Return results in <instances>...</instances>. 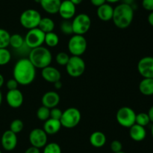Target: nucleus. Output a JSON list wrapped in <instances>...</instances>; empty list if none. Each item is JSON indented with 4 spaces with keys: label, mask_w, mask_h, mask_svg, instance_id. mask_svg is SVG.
<instances>
[{
    "label": "nucleus",
    "mask_w": 153,
    "mask_h": 153,
    "mask_svg": "<svg viewBox=\"0 0 153 153\" xmlns=\"http://www.w3.org/2000/svg\"><path fill=\"white\" fill-rule=\"evenodd\" d=\"M13 79L19 85L28 86L33 82L36 77V68L28 58H22L18 60L13 69Z\"/></svg>",
    "instance_id": "f257e3e1"
},
{
    "label": "nucleus",
    "mask_w": 153,
    "mask_h": 153,
    "mask_svg": "<svg viewBox=\"0 0 153 153\" xmlns=\"http://www.w3.org/2000/svg\"><path fill=\"white\" fill-rule=\"evenodd\" d=\"M134 19V8L131 4L121 3L114 8L113 20L117 28L124 29L129 26Z\"/></svg>",
    "instance_id": "f03ea898"
},
{
    "label": "nucleus",
    "mask_w": 153,
    "mask_h": 153,
    "mask_svg": "<svg viewBox=\"0 0 153 153\" xmlns=\"http://www.w3.org/2000/svg\"><path fill=\"white\" fill-rule=\"evenodd\" d=\"M28 59L36 68L43 69L50 65L52 61V55L47 47L40 46L30 50Z\"/></svg>",
    "instance_id": "7ed1b4c3"
},
{
    "label": "nucleus",
    "mask_w": 153,
    "mask_h": 153,
    "mask_svg": "<svg viewBox=\"0 0 153 153\" xmlns=\"http://www.w3.org/2000/svg\"><path fill=\"white\" fill-rule=\"evenodd\" d=\"M42 16L38 10L35 9H27L21 14L19 22L21 26L27 29H31L38 27Z\"/></svg>",
    "instance_id": "20e7f679"
},
{
    "label": "nucleus",
    "mask_w": 153,
    "mask_h": 153,
    "mask_svg": "<svg viewBox=\"0 0 153 153\" xmlns=\"http://www.w3.org/2000/svg\"><path fill=\"white\" fill-rule=\"evenodd\" d=\"M82 119V114L79 109L76 107H69L63 111L60 122L62 127L66 128H73L76 127Z\"/></svg>",
    "instance_id": "39448f33"
},
{
    "label": "nucleus",
    "mask_w": 153,
    "mask_h": 153,
    "mask_svg": "<svg viewBox=\"0 0 153 153\" xmlns=\"http://www.w3.org/2000/svg\"><path fill=\"white\" fill-rule=\"evenodd\" d=\"M68 50L72 56H81L86 51L88 42L84 35L74 34L70 38L67 44Z\"/></svg>",
    "instance_id": "423d86ee"
},
{
    "label": "nucleus",
    "mask_w": 153,
    "mask_h": 153,
    "mask_svg": "<svg viewBox=\"0 0 153 153\" xmlns=\"http://www.w3.org/2000/svg\"><path fill=\"white\" fill-rule=\"evenodd\" d=\"M72 26L73 34L83 35L88 32L91 28V19L87 14H79L73 17Z\"/></svg>",
    "instance_id": "0eeeda50"
},
{
    "label": "nucleus",
    "mask_w": 153,
    "mask_h": 153,
    "mask_svg": "<svg viewBox=\"0 0 153 153\" xmlns=\"http://www.w3.org/2000/svg\"><path fill=\"white\" fill-rule=\"evenodd\" d=\"M66 67L67 74L72 77H79L85 71L86 65L83 58L81 56H72L70 57L69 62Z\"/></svg>",
    "instance_id": "6e6552de"
},
{
    "label": "nucleus",
    "mask_w": 153,
    "mask_h": 153,
    "mask_svg": "<svg viewBox=\"0 0 153 153\" xmlns=\"http://www.w3.org/2000/svg\"><path fill=\"white\" fill-rule=\"evenodd\" d=\"M136 112L129 106H122L117 110L116 119L122 127L129 128L135 124Z\"/></svg>",
    "instance_id": "1a4fd4ad"
},
{
    "label": "nucleus",
    "mask_w": 153,
    "mask_h": 153,
    "mask_svg": "<svg viewBox=\"0 0 153 153\" xmlns=\"http://www.w3.org/2000/svg\"><path fill=\"white\" fill-rule=\"evenodd\" d=\"M24 39H25V44L30 50L34 49L42 46V44L44 43L45 33L41 31L38 27L31 28L28 30Z\"/></svg>",
    "instance_id": "9d476101"
},
{
    "label": "nucleus",
    "mask_w": 153,
    "mask_h": 153,
    "mask_svg": "<svg viewBox=\"0 0 153 153\" xmlns=\"http://www.w3.org/2000/svg\"><path fill=\"white\" fill-rule=\"evenodd\" d=\"M28 139L32 146L41 148L47 144L48 134L44 131L43 129L37 128L31 130Z\"/></svg>",
    "instance_id": "9b49d317"
},
{
    "label": "nucleus",
    "mask_w": 153,
    "mask_h": 153,
    "mask_svg": "<svg viewBox=\"0 0 153 153\" xmlns=\"http://www.w3.org/2000/svg\"><path fill=\"white\" fill-rule=\"evenodd\" d=\"M137 70L143 78H153V57L145 56L137 63Z\"/></svg>",
    "instance_id": "f8f14e48"
},
{
    "label": "nucleus",
    "mask_w": 153,
    "mask_h": 153,
    "mask_svg": "<svg viewBox=\"0 0 153 153\" xmlns=\"http://www.w3.org/2000/svg\"><path fill=\"white\" fill-rule=\"evenodd\" d=\"M17 136L10 130H7L2 134L1 144L2 148L6 151H12L17 146Z\"/></svg>",
    "instance_id": "ddd939ff"
},
{
    "label": "nucleus",
    "mask_w": 153,
    "mask_h": 153,
    "mask_svg": "<svg viewBox=\"0 0 153 153\" xmlns=\"http://www.w3.org/2000/svg\"><path fill=\"white\" fill-rule=\"evenodd\" d=\"M23 94L18 88L14 90H8L6 94V101L9 106L11 108L16 109L20 107L23 104Z\"/></svg>",
    "instance_id": "4468645a"
},
{
    "label": "nucleus",
    "mask_w": 153,
    "mask_h": 153,
    "mask_svg": "<svg viewBox=\"0 0 153 153\" xmlns=\"http://www.w3.org/2000/svg\"><path fill=\"white\" fill-rule=\"evenodd\" d=\"M76 5L72 3L70 0H64L61 2L59 10H58V14L63 20H70L76 16Z\"/></svg>",
    "instance_id": "2eb2a0df"
},
{
    "label": "nucleus",
    "mask_w": 153,
    "mask_h": 153,
    "mask_svg": "<svg viewBox=\"0 0 153 153\" xmlns=\"http://www.w3.org/2000/svg\"><path fill=\"white\" fill-rule=\"evenodd\" d=\"M42 104L49 109L56 107L60 103L61 98L58 92L55 91H49L42 97Z\"/></svg>",
    "instance_id": "dca6fc26"
},
{
    "label": "nucleus",
    "mask_w": 153,
    "mask_h": 153,
    "mask_svg": "<svg viewBox=\"0 0 153 153\" xmlns=\"http://www.w3.org/2000/svg\"><path fill=\"white\" fill-rule=\"evenodd\" d=\"M42 77L48 82H55L61 80V74L56 68L49 65L41 70Z\"/></svg>",
    "instance_id": "f3484780"
},
{
    "label": "nucleus",
    "mask_w": 153,
    "mask_h": 153,
    "mask_svg": "<svg viewBox=\"0 0 153 153\" xmlns=\"http://www.w3.org/2000/svg\"><path fill=\"white\" fill-rule=\"evenodd\" d=\"M113 14H114V7L109 3H105L102 5L100 6L97 8V16L100 20L102 21H107L111 20L113 18Z\"/></svg>",
    "instance_id": "a211bd4d"
},
{
    "label": "nucleus",
    "mask_w": 153,
    "mask_h": 153,
    "mask_svg": "<svg viewBox=\"0 0 153 153\" xmlns=\"http://www.w3.org/2000/svg\"><path fill=\"white\" fill-rule=\"evenodd\" d=\"M129 136L131 139L136 142L143 141L146 136V130L145 127L137 124H133L129 128Z\"/></svg>",
    "instance_id": "6ab92c4d"
},
{
    "label": "nucleus",
    "mask_w": 153,
    "mask_h": 153,
    "mask_svg": "<svg viewBox=\"0 0 153 153\" xmlns=\"http://www.w3.org/2000/svg\"><path fill=\"white\" fill-rule=\"evenodd\" d=\"M61 0H41L40 6L46 13L49 14H55L58 13Z\"/></svg>",
    "instance_id": "aec40b11"
},
{
    "label": "nucleus",
    "mask_w": 153,
    "mask_h": 153,
    "mask_svg": "<svg viewBox=\"0 0 153 153\" xmlns=\"http://www.w3.org/2000/svg\"><path fill=\"white\" fill-rule=\"evenodd\" d=\"M61 127L62 125L60 120L49 118V119L44 122L43 129L48 135H53L58 133L61 130Z\"/></svg>",
    "instance_id": "412c9836"
},
{
    "label": "nucleus",
    "mask_w": 153,
    "mask_h": 153,
    "mask_svg": "<svg viewBox=\"0 0 153 153\" xmlns=\"http://www.w3.org/2000/svg\"><path fill=\"white\" fill-rule=\"evenodd\" d=\"M107 141L105 134L103 132L97 130L91 134L90 136V142L95 148H101L104 146Z\"/></svg>",
    "instance_id": "4be33fe9"
},
{
    "label": "nucleus",
    "mask_w": 153,
    "mask_h": 153,
    "mask_svg": "<svg viewBox=\"0 0 153 153\" xmlns=\"http://www.w3.org/2000/svg\"><path fill=\"white\" fill-rule=\"evenodd\" d=\"M139 91L145 96L153 95V78H143L139 83Z\"/></svg>",
    "instance_id": "5701e85b"
},
{
    "label": "nucleus",
    "mask_w": 153,
    "mask_h": 153,
    "mask_svg": "<svg viewBox=\"0 0 153 153\" xmlns=\"http://www.w3.org/2000/svg\"><path fill=\"white\" fill-rule=\"evenodd\" d=\"M55 22H54L53 20L49 17H42L38 26V28L41 31H43L45 34L53 32L55 29Z\"/></svg>",
    "instance_id": "b1692460"
},
{
    "label": "nucleus",
    "mask_w": 153,
    "mask_h": 153,
    "mask_svg": "<svg viewBox=\"0 0 153 153\" xmlns=\"http://www.w3.org/2000/svg\"><path fill=\"white\" fill-rule=\"evenodd\" d=\"M24 45H25V39L20 34H13L10 35L9 46L18 50Z\"/></svg>",
    "instance_id": "393cba45"
},
{
    "label": "nucleus",
    "mask_w": 153,
    "mask_h": 153,
    "mask_svg": "<svg viewBox=\"0 0 153 153\" xmlns=\"http://www.w3.org/2000/svg\"><path fill=\"white\" fill-rule=\"evenodd\" d=\"M44 43L49 47H55L59 43V37L54 32L46 33L45 34Z\"/></svg>",
    "instance_id": "a878e982"
},
{
    "label": "nucleus",
    "mask_w": 153,
    "mask_h": 153,
    "mask_svg": "<svg viewBox=\"0 0 153 153\" xmlns=\"http://www.w3.org/2000/svg\"><path fill=\"white\" fill-rule=\"evenodd\" d=\"M10 34L7 30L0 28V48H7L10 44Z\"/></svg>",
    "instance_id": "bb28decb"
},
{
    "label": "nucleus",
    "mask_w": 153,
    "mask_h": 153,
    "mask_svg": "<svg viewBox=\"0 0 153 153\" xmlns=\"http://www.w3.org/2000/svg\"><path fill=\"white\" fill-rule=\"evenodd\" d=\"M135 123L143 127H146V125H148L150 123V120H149L147 112H142L136 114Z\"/></svg>",
    "instance_id": "cd10ccee"
},
{
    "label": "nucleus",
    "mask_w": 153,
    "mask_h": 153,
    "mask_svg": "<svg viewBox=\"0 0 153 153\" xmlns=\"http://www.w3.org/2000/svg\"><path fill=\"white\" fill-rule=\"evenodd\" d=\"M60 29H61V32L66 35H70V34H73L72 21L68 20H63L60 25Z\"/></svg>",
    "instance_id": "c85d7f7f"
},
{
    "label": "nucleus",
    "mask_w": 153,
    "mask_h": 153,
    "mask_svg": "<svg viewBox=\"0 0 153 153\" xmlns=\"http://www.w3.org/2000/svg\"><path fill=\"white\" fill-rule=\"evenodd\" d=\"M11 59V53L7 48H0V66L9 63Z\"/></svg>",
    "instance_id": "c756f323"
},
{
    "label": "nucleus",
    "mask_w": 153,
    "mask_h": 153,
    "mask_svg": "<svg viewBox=\"0 0 153 153\" xmlns=\"http://www.w3.org/2000/svg\"><path fill=\"white\" fill-rule=\"evenodd\" d=\"M37 117L40 121H46L50 118V109L44 106H40L37 111Z\"/></svg>",
    "instance_id": "7c9ffc66"
},
{
    "label": "nucleus",
    "mask_w": 153,
    "mask_h": 153,
    "mask_svg": "<svg viewBox=\"0 0 153 153\" xmlns=\"http://www.w3.org/2000/svg\"><path fill=\"white\" fill-rule=\"evenodd\" d=\"M43 153H62V151L59 144L52 142L47 143L43 147Z\"/></svg>",
    "instance_id": "2f4dec72"
},
{
    "label": "nucleus",
    "mask_w": 153,
    "mask_h": 153,
    "mask_svg": "<svg viewBox=\"0 0 153 153\" xmlns=\"http://www.w3.org/2000/svg\"><path fill=\"white\" fill-rule=\"evenodd\" d=\"M24 128V123L19 118H16V119L13 120L10 124V130L13 131L15 134L20 133L22 130Z\"/></svg>",
    "instance_id": "473e14b6"
},
{
    "label": "nucleus",
    "mask_w": 153,
    "mask_h": 153,
    "mask_svg": "<svg viewBox=\"0 0 153 153\" xmlns=\"http://www.w3.org/2000/svg\"><path fill=\"white\" fill-rule=\"evenodd\" d=\"M70 56L65 52H60L55 56V61L59 65L66 66L70 59Z\"/></svg>",
    "instance_id": "72a5a7b5"
},
{
    "label": "nucleus",
    "mask_w": 153,
    "mask_h": 153,
    "mask_svg": "<svg viewBox=\"0 0 153 153\" xmlns=\"http://www.w3.org/2000/svg\"><path fill=\"white\" fill-rule=\"evenodd\" d=\"M110 148L114 153L119 152L122 151L123 149L122 142L120 140H113L110 144Z\"/></svg>",
    "instance_id": "f704fd0d"
},
{
    "label": "nucleus",
    "mask_w": 153,
    "mask_h": 153,
    "mask_svg": "<svg viewBox=\"0 0 153 153\" xmlns=\"http://www.w3.org/2000/svg\"><path fill=\"white\" fill-rule=\"evenodd\" d=\"M63 111L61 109L56 107H54L50 109V118H54V119L60 120L61 116H62Z\"/></svg>",
    "instance_id": "c9c22d12"
},
{
    "label": "nucleus",
    "mask_w": 153,
    "mask_h": 153,
    "mask_svg": "<svg viewBox=\"0 0 153 153\" xmlns=\"http://www.w3.org/2000/svg\"><path fill=\"white\" fill-rule=\"evenodd\" d=\"M19 86L18 82H16V80L15 79H10L7 81L6 82V86H7V89L8 90H14L16 89Z\"/></svg>",
    "instance_id": "e433bc0d"
},
{
    "label": "nucleus",
    "mask_w": 153,
    "mask_h": 153,
    "mask_svg": "<svg viewBox=\"0 0 153 153\" xmlns=\"http://www.w3.org/2000/svg\"><path fill=\"white\" fill-rule=\"evenodd\" d=\"M142 6L148 11H153V0H142Z\"/></svg>",
    "instance_id": "4c0bfd02"
},
{
    "label": "nucleus",
    "mask_w": 153,
    "mask_h": 153,
    "mask_svg": "<svg viewBox=\"0 0 153 153\" xmlns=\"http://www.w3.org/2000/svg\"><path fill=\"white\" fill-rule=\"evenodd\" d=\"M91 3L95 7H100L103 4L106 3V0H91Z\"/></svg>",
    "instance_id": "58836bf2"
},
{
    "label": "nucleus",
    "mask_w": 153,
    "mask_h": 153,
    "mask_svg": "<svg viewBox=\"0 0 153 153\" xmlns=\"http://www.w3.org/2000/svg\"><path fill=\"white\" fill-rule=\"evenodd\" d=\"M25 153H40V148H36V147L31 146V147H29V148L25 150Z\"/></svg>",
    "instance_id": "ea45409f"
},
{
    "label": "nucleus",
    "mask_w": 153,
    "mask_h": 153,
    "mask_svg": "<svg viewBox=\"0 0 153 153\" xmlns=\"http://www.w3.org/2000/svg\"><path fill=\"white\" fill-rule=\"evenodd\" d=\"M147 114H148V116H149L150 122L153 123V106H152L150 108H149V110H148Z\"/></svg>",
    "instance_id": "a19ab883"
},
{
    "label": "nucleus",
    "mask_w": 153,
    "mask_h": 153,
    "mask_svg": "<svg viewBox=\"0 0 153 153\" xmlns=\"http://www.w3.org/2000/svg\"><path fill=\"white\" fill-rule=\"evenodd\" d=\"M147 20L149 25L153 26V11H151L150 13H149V14L148 15Z\"/></svg>",
    "instance_id": "79ce46f5"
},
{
    "label": "nucleus",
    "mask_w": 153,
    "mask_h": 153,
    "mask_svg": "<svg viewBox=\"0 0 153 153\" xmlns=\"http://www.w3.org/2000/svg\"><path fill=\"white\" fill-rule=\"evenodd\" d=\"M54 86H55V88H56V89H61L63 86L62 82H61V80H58L57 81V82H54Z\"/></svg>",
    "instance_id": "37998d69"
},
{
    "label": "nucleus",
    "mask_w": 153,
    "mask_h": 153,
    "mask_svg": "<svg viewBox=\"0 0 153 153\" xmlns=\"http://www.w3.org/2000/svg\"><path fill=\"white\" fill-rule=\"evenodd\" d=\"M70 2H71L72 3H73V4H75V5H79V4H80L82 2V1L83 0H70Z\"/></svg>",
    "instance_id": "c03bdc74"
},
{
    "label": "nucleus",
    "mask_w": 153,
    "mask_h": 153,
    "mask_svg": "<svg viewBox=\"0 0 153 153\" xmlns=\"http://www.w3.org/2000/svg\"><path fill=\"white\" fill-rule=\"evenodd\" d=\"M4 78L2 74H0V88L2 87V86L4 85Z\"/></svg>",
    "instance_id": "a18cd8bd"
},
{
    "label": "nucleus",
    "mask_w": 153,
    "mask_h": 153,
    "mask_svg": "<svg viewBox=\"0 0 153 153\" xmlns=\"http://www.w3.org/2000/svg\"><path fill=\"white\" fill-rule=\"evenodd\" d=\"M121 0H106V2L109 3V4H114V3L120 2Z\"/></svg>",
    "instance_id": "49530a36"
},
{
    "label": "nucleus",
    "mask_w": 153,
    "mask_h": 153,
    "mask_svg": "<svg viewBox=\"0 0 153 153\" xmlns=\"http://www.w3.org/2000/svg\"><path fill=\"white\" fill-rule=\"evenodd\" d=\"M133 2V0H123V3H126V4H132Z\"/></svg>",
    "instance_id": "de8ad7c7"
},
{
    "label": "nucleus",
    "mask_w": 153,
    "mask_h": 153,
    "mask_svg": "<svg viewBox=\"0 0 153 153\" xmlns=\"http://www.w3.org/2000/svg\"><path fill=\"white\" fill-rule=\"evenodd\" d=\"M1 102H2V94H1V92L0 91V106L1 104Z\"/></svg>",
    "instance_id": "09e8293b"
},
{
    "label": "nucleus",
    "mask_w": 153,
    "mask_h": 153,
    "mask_svg": "<svg viewBox=\"0 0 153 153\" xmlns=\"http://www.w3.org/2000/svg\"><path fill=\"white\" fill-rule=\"evenodd\" d=\"M151 134H152V136L153 138V123L152 124V127H151Z\"/></svg>",
    "instance_id": "8fccbe9b"
},
{
    "label": "nucleus",
    "mask_w": 153,
    "mask_h": 153,
    "mask_svg": "<svg viewBox=\"0 0 153 153\" xmlns=\"http://www.w3.org/2000/svg\"><path fill=\"white\" fill-rule=\"evenodd\" d=\"M40 1H41V0H34V2H37V3H39V4H40Z\"/></svg>",
    "instance_id": "3c124183"
},
{
    "label": "nucleus",
    "mask_w": 153,
    "mask_h": 153,
    "mask_svg": "<svg viewBox=\"0 0 153 153\" xmlns=\"http://www.w3.org/2000/svg\"><path fill=\"white\" fill-rule=\"evenodd\" d=\"M116 153H126V152H123V151H120V152H116Z\"/></svg>",
    "instance_id": "603ef678"
},
{
    "label": "nucleus",
    "mask_w": 153,
    "mask_h": 153,
    "mask_svg": "<svg viewBox=\"0 0 153 153\" xmlns=\"http://www.w3.org/2000/svg\"><path fill=\"white\" fill-rule=\"evenodd\" d=\"M0 153H1V150H0Z\"/></svg>",
    "instance_id": "864d4df0"
}]
</instances>
